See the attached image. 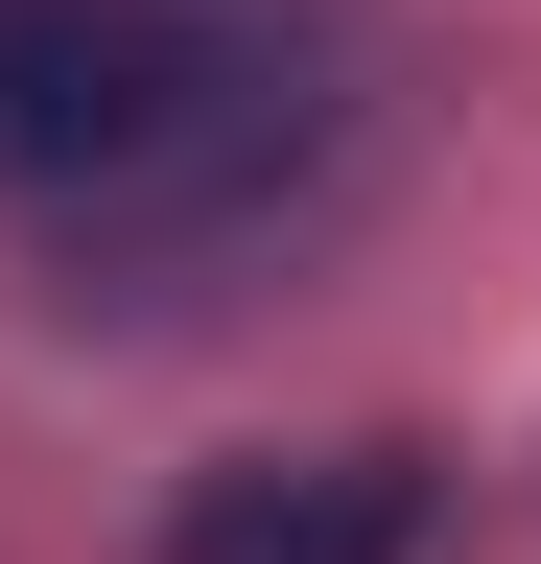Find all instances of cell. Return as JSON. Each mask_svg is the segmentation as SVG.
<instances>
[{
	"instance_id": "1",
	"label": "cell",
	"mask_w": 541,
	"mask_h": 564,
	"mask_svg": "<svg viewBox=\"0 0 541 564\" xmlns=\"http://www.w3.org/2000/svg\"><path fill=\"white\" fill-rule=\"evenodd\" d=\"M354 165V70L259 0H0V236L72 306H188Z\"/></svg>"
},
{
	"instance_id": "2",
	"label": "cell",
	"mask_w": 541,
	"mask_h": 564,
	"mask_svg": "<svg viewBox=\"0 0 541 564\" xmlns=\"http://www.w3.org/2000/svg\"><path fill=\"white\" fill-rule=\"evenodd\" d=\"M447 518V447H400V423H354V447H236L165 494V564H424Z\"/></svg>"
}]
</instances>
